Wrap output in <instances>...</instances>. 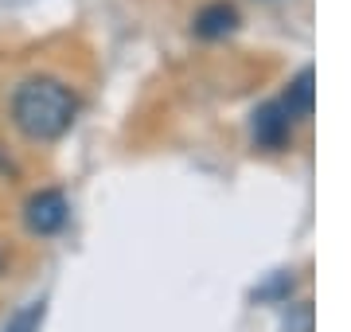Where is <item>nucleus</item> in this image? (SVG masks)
<instances>
[{"instance_id": "1", "label": "nucleus", "mask_w": 351, "mask_h": 332, "mask_svg": "<svg viewBox=\"0 0 351 332\" xmlns=\"http://www.w3.org/2000/svg\"><path fill=\"white\" fill-rule=\"evenodd\" d=\"M78 114V98L59 78H27L12 94V121L27 141L63 137Z\"/></svg>"}, {"instance_id": "2", "label": "nucleus", "mask_w": 351, "mask_h": 332, "mask_svg": "<svg viewBox=\"0 0 351 332\" xmlns=\"http://www.w3.org/2000/svg\"><path fill=\"white\" fill-rule=\"evenodd\" d=\"M27 227L36 230V235H55V230H63L66 223V200L63 192H39L27 200Z\"/></svg>"}, {"instance_id": "3", "label": "nucleus", "mask_w": 351, "mask_h": 332, "mask_svg": "<svg viewBox=\"0 0 351 332\" xmlns=\"http://www.w3.org/2000/svg\"><path fill=\"white\" fill-rule=\"evenodd\" d=\"M289 126H293V117H289V110L281 102L265 106V110H258V114H254V137L262 141V145H269V149L285 145Z\"/></svg>"}, {"instance_id": "4", "label": "nucleus", "mask_w": 351, "mask_h": 332, "mask_svg": "<svg viewBox=\"0 0 351 332\" xmlns=\"http://www.w3.org/2000/svg\"><path fill=\"white\" fill-rule=\"evenodd\" d=\"M281 106L289 110V117H304L313 110V71H301L297 82L289 86V94L281 98Z\"/></svg>"}, {"instance_id": "5", "label": "nucleus", "mask_w": 351, "mask_h": 332, "mask_svg": "<svg viewBox=\"0 0 351 332\" xmlns=\"http://www.w3.org/2000/svg\"><path fill=\"white\" fill-rule=\"evenodd\" d=\"M234 20H239L234 8H226V4H211V8L199 16V24H195V27H199V36L215 39V36H226V32L234 27Z\"/></svg>"}, {"instance_id": "6", "label": "nucleus", "mask_w": 351, "mask_h": 332, "mask_svg": "<svg viewBox=\"0 0 351 332\" xmlns=\"http://www.w3.org/2000/svg\"><path fill=\"white\" fill-rule=\"evenodd\" d=\"M39 324H43V301L27 305L24 313H20V317H12L4 332H39Z\"/></svg>"}]
</instances>
